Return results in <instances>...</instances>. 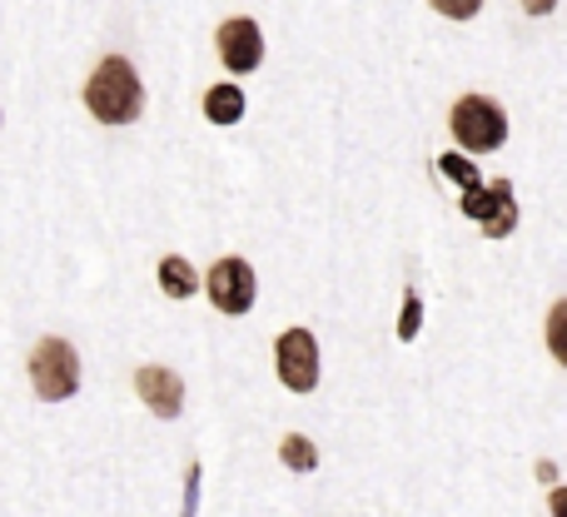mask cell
Listing matches in <instances>:
<instances>
[{
	"label": "cell",
	"mask_w": 567,
	"mask_h": 517,
	"mask_svg": "<svg viewBox=\"0 0 567 517\" xmlns=\"http://www.w3.org/2000/svg\"><path fill=\"white\" fill-rule=\"evenodd\" d=\"M85 105L100 125H130V120H140V110H145V85H140L135 65H130L125 55H105L85 85Z\"/></svg>",
	"instance_id": "obj_1"
},
{
	"label": "cell",
	"mask_w": 567,
	"mask_h": 517,
	"mask_svg": "<svg viewBox=\"0 0 567 517\" xmlns=\"http://www.w3.org/2000/svg\"><path fill=\"white\" fill-rule=\"evenodd\" d=\"M439 15H449V20H473L483 10V0H429Z\"/></svg>",
	"instance_id": "obj_13"
},
{
	"label": "cell",
	"mask_w": 567,
	"mask_h": 517,
	"mask_svg": "<svg viewBox=\"0 0 567 517\" xmlns=\"http://www.w3.org/2000/svg\"><path fill=\"white\" fill-rule=\"evenodd\" d=\"M419 333V299L409 293V303H403V319H399V339H413Z\"/></svg>",
	"instance_id": "obj_14"
},
{
	"label": "cell",
	"mask_w": 567,
	"mask_h": 517,
	"mask_svg": "<svg viewBox=\"0 0 567 517\" xmlns=\"http://www.w3.org/2000/svg\"><path fill=\"white\" fill-rule=\"evenodd\" d=\"M30 383L45 403H60L80 389V359L65 339H40L30 349Z\"/></svg>",
	"instance_id": "obj_3"
},
{
	"label": "cell",
	"mask_w": 567,
	"mask_h": 517,
	"mask_svg": "<svg viewBox=\"0 0 567 517\" xmlns=\"http://www.w3.org/2000/svg\"><path fill=\"white\" fill-rule=\"evenodd\" d=\"M279 458L289 463L293 473H313V463H319V453H313L309 438H299V433H289V438L279 443Z\"/></svg>",
	"instance_id": "obj_11"
},
{
	"label": "cell",
	"mask_w": 567,
	"mask_h": 517,
	"mask_svg": "<svg viewBox=\"0 0 567 517\" xmlns=\"http://www.w3.org/2000/svg\"><path fill=\"white\" fill-rule=\"evenodd\" d=\"M449 125H453V139H458L468 155L503 149V139H508V115H503L488 95H463L458 105H453Z\"/></svg>",
	"instance_id": "obj_2"
},
{
	"label": "cell",
	"mask_w": 567,
	"mask_h": 517,
	"mask_svg": "<svg viewBox=\"0 0 567 517\" xmlns=\"http://www.w3.org/2000/svg\"><path fill=\"white\" fill-rule=\"evenodd\" d=\"M135 393L145 399V409L155 413V418H179V409H185V383L169 369H155V363L135 373Z\"/></svg>",
	"instance_id": "obj_8"
},
{
	"label": "cell",
	"mask_w": 567,
	"mask_h": 517,
	"mask_svg": "<svg viewBox=\"0 0 567 517\" xmlns=\"http://www.w3.org/2000/svg\"><path fill=\"white\" fill-rule=\"evenodd\" d=\"M439 169H443V175H449V179H453V185H458V189H473V185H483V179H478V169H473V165H468V159H463V155H443V159H439Z\"/></svg>",
	"instance_id": "obj_12"
},
{
	"label": "cell",
	"mask_w": 567,
	"mask_h": 517,
	"mask_svg": "<svg viewBox=\"0 0 567 517\" xmlns=\"http://www.w3.org/2000/svg\"><path fill=\"white\" fill-rule=\"evenodd\" d=\"M209 303H215L219 313H249L255 309V269H249L245 259H219L215 269H209Z\"/></svg>",
	"instance_id": "obj_6"
},
{
	"label": "cell",
	"mask_w": 567,
	"mask_h": 517,
	"mask_svg": "<svg viewBox=\"0 0 567 517\" xmlns=\"http://www.w3.org/2000/svg\"><path fill=\"white\" fill-rule=\"evenodd\" d=\"M553 6H558V0H523V10H528V15H548Z\"/></svg>",
	"instance_id": "obj_15"
},
{
	"label": "cell",
	"mask_w": 567,
	"mask_h": 517,
	"mask_svg": "<svg viewBox=\"0 0 567 517\" xmlns=\"http://www.w3.org/2000/svg\"><path fill=\"white\" fill-rule=\"evenodd\" d=\"M205 115H209V125H239V120H245V95H239V85H215L209 90Z\"/></svg>",
	"instance_id": "obj_9"
},
{
	"label": "cell",
	"mask_w": 567,
	"mask_h": 517,
	"mask_svg": "<svg viewBox=\"0 0 567 517\" xmlns=\"http://www.w3.org/2000/svg\"><path fill=\"white\" fill-rule=\"evenodd\" d=\"M219 60H225L235 75L259 70V60H265V35H259V25L249 15H229L225 25H219Z\"/></svg>",
	"instance_id": "obj_7"
},
{
	"label": "cell",
	"mask_w": 567,
	"mask_h": 517,
	"mask_svg": "<svg viewBox=\"0 0 567 517\" xmlns=\"http://www.w3.org/2000/svg\"><path fill=\"white\" fill-rule=\"evenodd\" d=\"M275 369L289 393H313L319 389V339L309 329H284L275 343Z\"/></svg>",
	"instance_id": "obj_4"
},
{
	"label": "cell",
	"mask_w": 567,
	"mask_h": 517,
	"mask_svg": "<svg viewBox=\"0 0 567 517\" xmlns=\"http://www.w3.org/2000/svg\"><path fill=\"white\" fill-rule=\"evenodd\" d=\"M159 289L169 293V299H189V293L199 289V279H195V269H189L179 255H169V259H159Z\"/></svg>",
	"instance_id": "obj_10"
},
{
	"label": "cell",
	"mask_w": 567,
	"mask_h": 517,
	"mask_svg": "<svg viewBox=\"0 0 567 517\" xmlns=\"http://www.w3.org/2000/svg\"><path fill=\"white\" fill-rule=\"evenodd\" d=\"M463 215H468V219H478V225H483V235H488V239L513 235V225H518V205H513V189H508V179H493L488 189H483V185L463 189Z\"/></svg>",
	"instance_id": "obj_5"
}]
</instances>
